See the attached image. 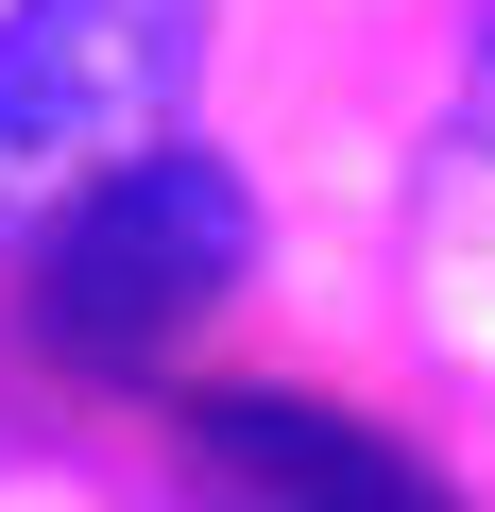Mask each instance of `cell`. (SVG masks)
Masks as SVG:
<instances>
[{"mask_svg":"<svg viewBox=\"0 0 495 512\" xmlns=\"http://www.w3.org/2000/svg\"><path fill=\"white\" fill-rule=\"evenodd\" d=\"M205 69V0H0V222H52L103 171L171 154V103Z\"/></svg>","mask_w":495,"mask_h":512,"instance_id":"cell-2","label":"cell"},{"mask_svg":"<svg viewBox=\"0 0 495 512\" xmlns=\"http://www.w3.org/2000/svg\"><path fill=\"white\" fill-rule=\"evenodd\" d=\"M461 171H495V0H478V52H461Z\"/></svg>","mask_w":495,"mask_h":512,"instance_id":"cell-4","label":"cell"},{"mask_svg":"<svg viewBox=\"0 0 495 512\" xmlns=\"http://www.w3.org/2000/svg\"><path fill=\"white\" fill-rule=\"evenodd\" d=\"M188 444L222 461V495H257V512H444V478L393 427L325 410V393H222Z\"/></svg>","mask_w":495,"mask_h":512,"instance_id":"cell-3","label":"cell"},{"mask_svg":"<svg viewBox=\"0 0 495 512\" xmlns=\"http://www.w3.org/2000/svg\"><path fill=\"white\" fill-rule=\"evenodd\" d=\"M239 256H257L239 171H222V154H137V171H103L86 205H52V222L18 239V291H35V342H52V359L137 376V359H171V342L239 291Z\"/></svg>","mask_w":495,"mask_h":512,"instance_id":"cell-1","label":"cell"}]
</instances>
